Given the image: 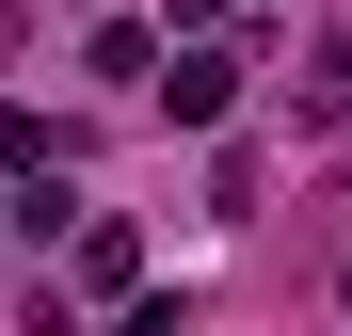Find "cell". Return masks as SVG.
I'll list each match as a JSON object with an SVG mask.
<instances>
[{
    "mask_svg": "<svg viewBox=\"0 0 352 336\" xmlns=\"http://www.w3.org/2000/svg\"><path fill=\"white\" fill-rule=\"evenodd\" d=\"M224 96H241V48H176V80H160L176 128H224Z\"/></svg>",
    "mask_w": 352,
    "mask_h": 336,
    "instance_id": "cell-1",
    "label": "cell"
},
{
    "mask_svg": "<svg viewBox=\"0 0 352 336\" xmlns=\"http://www.w3.org/2000/svg\"><path fill=\"white\" fill-rule=\"evenodd\" d=\"M160 16H176V32H208V16H224V0H160Z\"/></svg>",
    "mask_w": 352,
    "mask_h": 336,
    "instance_id": "cell-3",
    "label": "cell"
},
{
    "mask_svg": "<svg viewBox=\"0 0 352 336\" xmlns=\"http://www.w3.org/2000/svg\"><path fill=\"white\" fill-rule=\"evenodd\" d=\"M80 65H96V80H144V65H160V32H144V16H96V32H80Z\"/></svg>",
    "mask_w": 352,
    "mask_h": 336,
    "instance_id": "cell-2",
    "label": "cell"
}]
</instances>
